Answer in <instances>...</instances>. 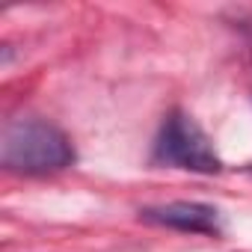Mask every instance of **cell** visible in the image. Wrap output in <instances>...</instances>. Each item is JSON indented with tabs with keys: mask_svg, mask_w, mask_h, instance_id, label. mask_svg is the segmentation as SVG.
<instances>
[{
	"mask_svg": "<svg viewBox=\"0 0 252 252\" xmlns=\"http://www.w3.org/2000/svg\"><path fill=\"white\" fill-rule=\"evenodd\" d=\"M0 160L12 172L45 175L71 166L74 149L57 125L42 119H15L3 128Z\"/></svg>",
	"mask_w": 252,
	"mask_h": 252,
	"instance_id": "1",
	"label": "cell"
},
{
	"mask_svg": "<svg viewBox=\"0 0 252 252\" xmlns=\"http://www.w3.org/2000/svg\"><path fill=\"white\" fill-rule=\"evenodd\" d=\"M155 160L175 166V169H190V172H217L222 169L220 155L214 152V143L208 134L187 116V113H169L163 128L155 143Z\"/></svg>",
	"mask_w": 252,
	"mask_h": 252,
	"instance_id": "2",
	"label": "cell"
},
{
	"mask_svg": "<svg viewBox=\"0 0 252 252\" xmlns=\"http://www.w3.org/2000/svg\"><path fill=\"white\" fill-rule=\"evenodd\" d=\"M143 217L149 222L169 225L178 231H196V234H217V228H220L217 208L199 205V202H172V205H160V208H146Z\"/></svg>",
	"mask_w": 252,
	"mask_h": 252,
	"instance_id": "3",
	"label": "cell"
}]
</instances>
